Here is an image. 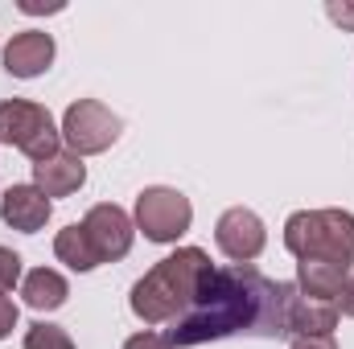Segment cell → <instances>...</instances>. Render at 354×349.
Masks as SVG:
<instances>
[{
	"instance_id": "cell-23",
	"label": "cell",
	"mask_w": 354,
	"mask_h": 349,
	"mask_svg": "<svg viewBox=\"0 0 354 349\" xmlns=\"http://www.w3.org/2000/svg\"><path fill=\"white\" fill-rule=\"evenodd\" d=\"M21 12H62V4H33V0H21Z\"/></svg>"
},
{
	"instance_id": "cell-12",
	"label": "cell",
	"mask_w": 354,
	"mask_h": 349,
	"mask_svg": "<svg viewBox=\"0 0 354 349\" xmlns=\"http://www.w3.org/2000/svg\"><path fill=\"white\" fill-rule=\"evenodd\" d=\"M351 283V267L346 263H326V259H301L297 263V292L309 300H330L338 304L342 292Z\"/></svg>"
},
{
	"instance_id": "cell-6",
	"label": "cell",
	"mask_w": 354,
	"mask_h": 349,
	"mask_svg": "<svg viewBox=\"0 0 354 349\" xmlns=\"http://www.w3.org/2000/svg\"><path fill=\"white\" fill-rule=\"evenodd\" d=\"M120 115L107 111L99 99H79L66 107L62 115V140L71 144L75 157H95V152H107L115 140H120Z\"/></svg>"
},
{
	"instance_id": "cell-13",
	"label": "cell",
	"mask_w": 354,
	"mask_h": 349,
	"mask_svg": "<svg viewBox=\"0 0 354 349\" xmlns=\"http://www.w3.org/2000/svg\"><path fill=\"white\" fill-rule=\"evenodd\" d=\"M33 185L46 197H71V193H79L87 185V165L75 152H58V157L33 165Z\"/></svg>"
},
{
	"instance_id": "cell-10",
	"label": "cell",
	"mask_w": 354,
	"mask_h": 349,
	"mask_svg": "<svg viewBox=\"0 0 354 349\" xmlns=\"http://www.w3.org/2000/svg\"><path fill=\"white\" fill-rule=\"evenodd\" d=\"M338 317H342L338 304H330V300H309V296H301L297 283H292V292H288V312H284V333H288V337H334Z\"/></svg>"
},
{
	"instance_id": "cell-20",
	"label": "cell",
	"mask_w": 354,
	"mask_h": 349,
	"mask_svg": "<svg viewBox=\"0 0 354 349\" xmlns=\"http://www.w3.org/2000/svg\"><path fill=\"white\" fill-rule=\"evenodd\" d=\"M17 317H21V312H17V304H12L8 296H0V341L17 329Z\"/></svg>"
},
{
	"instance_id": "cell-8",
	"label": "cell",
	"mask_w": 354,
	"mask_h": 349,
	"mask_svg": "<svg viewBox=\"0 0 354 349\" xmlns=\"http://www.w3.org/2000/svg\"><path fill=\"white\" fill-rule=\"evenodd\" d=\"M83 230H87V239H91V247H95V255H99V263L124 259V255L132 251V239H136L132 218H128L115 201L91 206L87 218H83Z\"/></svg>"
},
{
	"instance_id": "cell-2",
	"label": "cell",
	"mask_w": 354,
	"mask_h": 349,
	"mask_svg": "<svg viewBox=\"0 0 354 349\" xmlns=\"http://www.w3.org/2000/svg\"><path fill=\"white\" fill-rule=\"evenodd\" d=\"M210 255L202 247H177L174 255L153 263L136 283H132V312L145 325H174L177 317L189 312V304L198 300L206 275H210Z\"/></svg>"
},
{
	"instance_id": "cell-17",
	"label": "cell",
	"mask_w": 354,
	"mask_h": 349,
	"mask_svg": "<svg viewBox=\"0 0 354 349\" xmlns=\"http://www.w3.org/2000/svg\"><path fill=\"white\" fill-rule=\"evenodd\" d=\"M21 279H25L21 275V255L12 247H0V296H8Z\"/></svg>"
},
{
	"instance_id": "cell-9",
	"label": "cell",
	"mask_w": 354,
	"mask_h": 349,
	"mask_svg": "<svg viewBox=\"0 0 354 349\" xmlns=\"http://www.w3.org/2000/svg\"><path fill=\"white\" fill-rule=\"evenodd\" d=\"M50 214H54V201H50L37 185H12V189H4V197H0V218H4V226H12V230H21V235H37V230L50 222Z\"/></svg>"
},
{
	"instance_id": "cell-14",
	"label": "cell",
	"mask_w": 354,
	"mask_h": 349,
	"mask_svg": "<svg viewBox=\"0 0 354 349\" xmlns=\"http://www.w3.org/2000/svg\"><path fill=\"white\" fill-rule=\"evenodd\" d=\"M21 296H25L29 308H37V312H54V308L66 304L71 283H66L62 271H54V267H33V271L21 279Z\"/></svg>"
},
{
	"instance_id": "cell-21",
	"label": "cell",
	"mask_w": 354,
	"mask_h": 349,
	"mask_svg": "<svg viewBox=\"0 0 354 349\" xmlns=\"http://www.w3.org/2000/svg\"><path fill=\"white\" fill-rule=\"evenodd\" d=\"M288 349H338V341L334 337H292Z\"/></svg>"
},
{
	"instance_id": "cell-4",
	"label": "cell",
	"mask_w": 354,
	"mask_h": 349,
	"mask_svg": "<svg viewBox=\"0 0 354 349\" xmlns=\"http://www.w3.org/2000/svg\"><path fill=\"white\" fill-rule=\"evenodd\" d=\"M0 144L25 152L33 165L50 161L62 152V128L54 123V115L33 103V99H4L0 103Z\"/></svg>"
},
{
	"instance_id": "cell-16",
	"label": "cell",
	"mask_w": 354,
	"mask_h": 349,
	"mask_svg": "<svg viewBox=\"0 0 354 349\" xmlns=\"http://www.w3.org/2000/svg\"><path fill=\"white\" fill-rule=\"evenodd\" d=\"M25 349H75L71 333L62 325H50V321H37L25 329Z\"/></svg>"
},
{
	"instance_id": "cell-18",
	"label": "cell",
	"mask_w": 354,
	"mask_h": 349,
	"mask_svg": "<svg viewBox=\"0 0 354 349\" xmlns=\"http://www.w3.org/2000/svg\"><path fill=\"white\" fill-rule=\"evenodd\" d=\"M124 349H174V346H169V337H161V333H149V329H145V333L128 337Z\"/></svg>"
},
{
	"instance_id": "cell-7",
	"label": "cell",
	"mask_w": 354,
	"mask_h": 349,
	"mask_svg": "<svg viewBox=\"0 0 354 349\" xmlns=\"http://www.w3.org/2000/svg\"><path fill=\"white\" fill-rule=\"evenodd\" d=\"M214 243H218V251L231 263H252V259H260V251L268 247V226L256 210L231 206L218 218V226H214Z\"/></svg>"
},
{
	"instance_id": "cell-1",
	"label": "cell",
	"mask_w": 354,
	"mask_h": 349,
	"mask_svg": "<svg viewBox=\"0 0 354 349\" xmlns=\"http://www.w3.org/2000/svg\"><path fill=\"white\" fill-rule=\"evenodd\" d=\"M288 292L292 283H276L252 263H231L214 267L189 304L185 317H177L169 329V346L189 349L223 337H288L284 333V312H288Z\"/></svg>"
},
{
	"instance_id": "cell-11",
	"label": "cell",
	"mask_w": 354,
	"mask_h": 349,
	"mask_svg": "<svg viewBox=\"0 0 354 349\" xmlns=\"http://www.w3.org/2000/svg\"><path fill=\"white\" fill-rule=\"evenodd\" d=\"M54 62V37L46 29H25L4 46V70L12 79H37Z\"/></svg>"
},
{
	"instance_id": "cell-3",
	"label": "cell",
	"mask_w": 354,
	"mask_h": 349,
	"mask_svg": "<svg viewBox=\"0 0 354 349\" xmlns=\"http://www.w3.org/2000/svg\"><path fill=\"white\" fill-rule=\"evenodd\" d=\"M284 247L297 259L354 263V214L351 210H297L284 222Z\"/></svg>"
},
{
	"instance_id": "cell-22",
	"label": "cell",
	"mask_w": 354,
	"mask_h": 349,
	"mask_svg": "<svg viewBox=\"0 0 354 349\" xmlns=\"http://www.w3.org/2000/svg\"><path fill=\"white\" fill-rule=\"evenodd\" d=\"M338 312L354 317V275H351V283H346V292H342V300H338Z\"/></svg>"
},
{
	"instance_id": "cell-5",
	"label": "cell",
	"mask_w": 354,
	"mask_h": 349,
	"mask_svg": "<svg viewBox=\"0 0 354 349\" xmlns=\"http://www.w3.org/2000/svg\"><path fill=\"white\" fill-rule=\"evenodd\" d=\"M194 222V206L181 189L149 185L136 193V230L149 243H177Z\"/></svg>"
},
{
	"instance_id": "cell-19",
	"label": "cell",
	"mask_w": 354,
	"mask_h": 349,
	"mask_svg": "<svg viewBox=\"0 0 354 349\" xmlns=\"http://www.w3.org/2000/svg\"><path fill=\"white\" fill-rule=\"evenodd\" d=\"M326 12H330V21H338L342 29H351V33H354V0H342V4H338V0H330V4H326Z\"/></svg>"
},
{
	"instance_id": "cell-15",
	"label": "cell",
	"mask_w": 354,
	"mask_h": 349,
	"mask_svg": "<svg viewBox=\"0 0 354 349\" xmlns=\"http://www.w3.org/2000/svg\"><path fill=\"white\" fill-rule=\"evenodd\" d=\"M54 255H58V263H66L71 271H95V267H99V255H95V247H91L83 222H71L66 230L54 235Z\"/></svg>"
}]
</instances>
